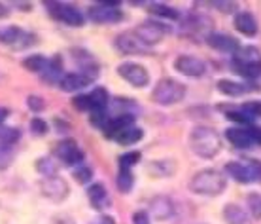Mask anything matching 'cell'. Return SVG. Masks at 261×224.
Segmentation results:
<instances>
[{"label": "cell", "instance_id": "cell-1", "mask_svg": "<svg viewBox=\"0 0 261 224\" xmlns=\"http://www.w3.org/2000/svg\"><path fill=\"white\" fill-rule=\"evenodd\" d=\"M190 146L197 156H201L204 160H212L222 150V139L212 127L197 125L190 135Z\"/></svg>", "mask_w": 261, "mask_h": 224}, {"label": "cell", "instance_id": "cell-2", "mask_svg": "<svg viewBox=\"0 0 261 224\" xmlns=\"http://www.w3.org/2000/svg\"><path fill=\"white\" fill-rule=\"evenodd\" d=\"M227 181L216 169H201L190 181V190L199 196H220L225 190Z\"/></svg>", "mask_w": 261, "mask_h": 224}, {"label": "cell", "instance_id": "cell-3", "mask_svg": "<svg viewBox=\"0 0 261 224\" xmlns=\"http://www.w3.org/2000/svg\"><path fill=\"white\" fill-rule=\"evenodd\" d=\"M233 69L244 78H259L261 76V53L254 46H244L233 55Z\"/></svg>", "mask_w": 261, "mask_h": 224}, {"label": "cell", "instance_id": "cell-4", "mask_svg": "<svg viewBox=\"0 0 261 224\" xmlns=\"http://www.w3.org/2000/svg\"><path fill=\"white\" fill-rule=\"evenodd\" d=\"M151 97L157 105L172 106L186 97V86L174 78H161L157 82V86L153 87Z\"/></svg>", "mask_w": 261, "mask_h": 224}, {"label": "cell", "instance_id": "cell-5", "mask_svg": "<svg viewBox=\"0 0 261 224\" xmlns=\"http://www.w3.org/2000/svg\"><path fill=\"white\" fill-rule=\"evenodd\" d=\"M225 173H227L233 181L241 183V185L261 183V162H257V160L229 162V164L225 165Z\"/></svg>", "mask_w": 261, "mask_h": 224}, {"label": "cell", "instance_id": "cell-6", "mask_svg": "<svg viewBox=\"0 0 261 224\" xmlns=\"http://www.w3.org/2000/svg\"><path fill=\"white\" fill-rule=\"evenodd\" d=\"M87 17L97 25H114L123 19V13L116 2H98L87 10Z\"/></svg>", "mask_w": 261, "mask_h": 224}, {"label": "cell", "instance_id": "cell-7", "mask_svg": "<svg viewBox=\"0 0 261 224\" xmlns=\"http://www.w3.org/2000/svg\"><path fill=\"white\" fill-rule=\"evenodd\" d=\"M49 8V13L57 21H63L65 25L70 27H82L84 25V15L78 8L70 6V4H65V2H47L46 4Z\"/></svg>", "mask_w": 261, "mask_h": 224}, {"label": "cell", "instance_id": "cell-8", "mask_svg": "<svg viewBox=\"0 0 261 224\" xmlns=\"http://www.w3.org/2000/svg\"><path fill=\"white\" fill-rule=\"evenodd\" d=\"M40 190L51 201H63V199L68 198L70 186H68V183L63 177L53 175V177H44L40 181Z\"/></svg>", "mask_w": 261, "mask_h": 224}, {"label": "cell", "instance_id": "cell-9", "mask_svg": "<svg viewBox=\"0 0 261 224\" xmlns=\"http://www.w3.org/2000/svg\"><path fill=\"white\" fill-rule=\"evenodd\" d=\"M169 31L170 29L167 25H163V23H157V21H146V23H142V25H138L137 29H135V34L142 40L146 46L151 48V46H155V44H159Z\"/></svg>", "mask_w": 261, "mask_h": 224}, {"label": "cell", "instance_id": "cell-10", "mask_svg": "<svg viewBox=\"0 0 261 224\" xmlns=\"http://www.w3.org/2000/svg\"><path fill=\"white\" fill-rule=\"evenodd\" d=\"M118 74L135 87H144L148 86V82H150L148 71L142 65H138V63H121L118 66Z\"/></svg>", "mask_w": 261, "mask_h": 224}, {"label": "cell", "instance_id": "cell-11", "mask_svg": "<svg viewBox=\"0 0 261 224\" xmlns=\"http://www.w3.org/2000/svg\"><path fill=\"white\" fill-rule=\"evenodd\" d=\"M55 156L65 165H82L84 162V152L80 150L78 143L72 139H65L55 146Z\"/></svg>", "mask_w": 261, "mask_h": 224}, {"label": "cell", "instance_id": "cell-12", "mask_svg": "<svg viewBox=\"0 0 261 224\" xmlns=\"http://www.w3.org/2000/svg\"><path fill=\"white\" fill-rule=\"evenodd\" d=\"M174 69L178 73H182L184 76H190V78H201L202 74L206 73V65L204 61L193 55H180L174 61Z\"/></svg>", "mask_w": 261, "mask_h": 224}, {"label": "cell", "instance_id": "cell-13", "mask_svg": "<svg viewBox=\"0 0 261 224\" xmlns=\"http://www.w3.org/2000/svg\"><path fill=\"white\" fill-rule=\"evenodd\" d=\"M116 48H118L121 53H129V55H140V53H148L150 48L144 44L142 40L138 38L135 31H125L116 38Z\"/></svg>", "mask_w": 261, "mask_h": 224}, {"label": "cell", "instance_id": "cell-14", "mask_svg": "<svg viewBox=\"0 0 261 224\" xmlns=\"http://www.w3.org/2000/svg\"><path fill=\"white\" fill-rule=\"evenodd\" d=\"M208 40V46L218 50V52L222 53H227V55H235L241 46H239V42H237L233 36H229V34H223V33H210L206 36Z\"/></svg>", "mask_w": 261, "mask_h": 224}, {"label": "cell", "instance_id": "cell-15", "mask_svg": "<svg viewBox=\"0 0 261 224\" xmlns=\"http://www.w3.org/2000/svg\"><path fill=\"white\" fill-rule=\"evenodd\" d=\"M91 82L93 80L89 78V76H85V74H82V73H68L61 78L59 87L63 89V92L72 93V92H80V89L87 87Z\"/></svg>", "mask_w": 261, "mask_h": 224}, {"label": "cell", "instance_id": "cell-16", "mask_svg": "<svg viewBox=\"0 0 261 224\" xmlns=\"http://www.w3.org/2000/svg\"><path fill=\"white\" fill-rule=\"evenodd\" d=\"M225 139H227L231 145L235 146V148H250V146L254 145V141H252V135H250V129L248 127H229L227 131H225Z\"/></svg>", "mask_w": 261, "mask_h": 224}, {"label": "cell", "instance_id": "cell-17", "mask_svg": "<svg viewBox=\"0 0 261 224\" xmlns=\"http://www.w3.org/2000/svg\"><path fill=\"white\" fill-rule=\"evenodd\" d=\"M74 61H76V63L80 65V69H82V71H78V73L89 76L91 80H95L98 76V65L91 53L76 50V52H74Z\"/></svg>", "mask_w": 261, "mask_h": 224}, {"label": "cell", "instance_id": "cell-18", "mask_svg": "<svg viewBox=\"0 0 261 224\" xmlns=\"http://www.w3.org/2000/svg\"><path fill=\"white\" fill-rule=\"evenodd\" d=\"M87 198H89V201H91L93 209H97V211H102V209H106V207L110 205L108 190H106L105 185H100V183L91 185V188L87 190Z\"/></svg>", "mask_w": 261, "mask_h": 224}, {"label": "cell", "instance_id": "cell-19", "mask_svg": "<svg viewBox=\"0 0 261 224\" xmlns=\"http://www.w3.org/2000/svg\"><path fill=\"white\" fill-rule=\"evenodd\" d=\"M150 207H151V215L157 220H165V218L172 217V213H174V205H172L170 198H167V196H157V198H153Z\"/></svg>", "mask_w": 261, "mask_h": 224}, {"label": "cell", "instance_id": "cell-20", "mask_svg": "<svg viewBox=\"0 0 261 224\" xmlns=\"http://www.w3.org/2000/svg\"><path fill=\"white\" fill-rule=\"evenodd\" d=\"M129 125H135V116L133 114H116V116H112L108 120V124L105 127V135L112 139L116 133L129 127Z\"/></svg>", "mask_w": 261, "mask_h": 224}, {"label": "cell", "instance_id": "cell-21", "mask_svg": "<svg viewBox=\"0 0 261 224\" xmlns=\"http://www.w3.org/2000/svg\"><path fill=\"white\" fill-rule=\"evenodd\" d=\"M223 218L227 224H252L250 215L237 204H229L223 207Z\"/></svg>", "mask_w": 261, "mask_h": 224}, {"label": "cell", "instance_id": "cell-22", "mask_svg": "<svg viewBox=\"0 0 261 224\" xmlns=\"http://www.w3.org/2000/svg\"><path fill=\"white\" fill-rule=\"evenodd\" d=\"M235 29L239 33L246 34V36H254L257 33V21L252 13L248 12H239L235 15Z\"/></svg>", "mask_w": 261, "mask_h": 224}, {"label": "cell", "instance_id": "cell-23", "mask_svg": "<svg viewBox=\"0 0 261 224\" xmlns=\"http://www.w3.org/2000/svg\"><path fill=\"white\" fill-rule=\"evenodd\" d=\"M218 92L223 93V95H227V97H239V95H244V93H248V92H255V89L246 87V84H242V82L223 78L218 82Z\"/></svg>", "mask_w": 261, "mask_h": 224}, {"label": "cell", "instance_id": "cell-24", "mask_svg": "<svg viewBox=\"0 0 261 224\" xmlns=\"http://www.w3.org/2000/svg\"><path fill=\"white\" fill-rule=\"evenodd\" d=\"M42 78L49 82V84L61 82V78H63V59H61V55H55L53 59H47V65L44 69Z\"/></svg>", "mask_w": 261, "mask_h": 224}, {"label": "cell", "instance_id": "cell-25", "mask_svg": "<svg viewBox=\"0 0 261 224\" xmlns=\"http://www.w3.org/2000/svg\"><path fill=\"white\" fill-rule=\"evenodd\" d=\"M142 137H144V131L140 129V127H137V125H129V127H125V129L116 133L112 139H114L116 143H119V145L127 146V145H135V143H138Z\"/></svg>", "mask_w": 261, "mask_h": 224}, {"label": "cell", "instance_id": "cell-26", "mask_svg": "<svg viewBox=\"0 0 261 224\" xmlns=\"http://www.w3.org/2000/svg\"><path fill=\"white\" fill-rule=\"evenodd\" d=\"M87 103H89V112L106 110V106H108V92H106L105 87H95L91 93H87Z\"/></svg>", "mask_w": 261, "mask_h": 224}, {"label": "cell", "instance_id": "cell-27", "mask_svg": "<svg viewBox=\"0 0 261 224\" xmlns=\"http://www.w3.org/2000/svg\"><path fill=\"white\" fill-rule=\"evenodd\" d=\"M210 25H212V19H208L206 15H201V13H193V15H190L188 17V21H186V27L188 29H193V31H197V33H206V36H208V31H210Z\"/></svg>", "mask_w": 261, "mask_h": 224}, {"label": "cell", "instance_id": "cell-28", "mask_svg": "<svg viewBox=\"0 0 261 224\" xmlns=\"http://www.w3.org/2000/svg\"><path fill=\"white\" fill-rule=\"evenodd\" d=\"M21 139V131L17 127H8V125H0V145L12 146Z\"/></svg>", "mask_w": 261, "mask_h": 224}, {"label": "cell", "instance_id": "cell-29", "mask_svg": "<svg viewBox=\"0 0 261 224\" xmlns=\"http://www.w3.org/2000/svg\"><path fill=\"white\" fill-rule=\"evenodd\" d=\"M47 65V59L44 55H29L27 59H23V66L31 73H44V69Z\"/></svg>", "mask_w": 261, "mask_h": 224}, {"label": "cell", "instance_id": "cell-30", "mask_svg": "<svg viewBox=\"0 0 261 224\" xmlns=\"http://www.w3.org/2000/svg\"><path fill=\"white\" fill-rule=\"evenodd\" d=\"M21 33H23V31H21L19 27H13V25L0 27V42L13 48V44H15V42H17V38L21 36Z\"/></svg>", "mask_w": 261, "mask_h": 224}, {"label": "cell", "instance_id": "cell-31", "mask_svg": "<svg viewBox=\"0 0 261 224\" xmlns=\"http://www.w3.org/2000/svg\"><path fill=\"white\" fill-rule=\"evenodd\" d=\"M150 12L153 13V15L163 17V19H170V21L180 19L178 10H174V8H170V6H165V4H150Z\"/></svg>", "mask_w": 261, "mask_h": 224}, {"label": "cell", "instance_id": "cell-32", "mask_svg": "<svg viewBox=\"0 0 261 224\" xmlns=\"http://www.w3.org/2000/svg\"><path fill=\"white\" fill-rule=\"evenodd\" d=\"M133 183H135V178H133V173H130V169H125V167H119V173H118V181H116V185H118V188L123 194H127V192H130V188H133Z\"/></svg>", "mask_w": 261, "mask_h": 224}, {"label": "cell", "instance_id": "cell-33", "mask_svg": "<svg viewBox=\"0 0 261 224\" xmlns=\"http://www.w3.org/2000/svg\"><path fill=\"white\" fill-rule=\"evenodd\" d=\"M36 169H38V173H42L44 177L57 175V164H55L51 158H40L38 162H36Z\"/></svg>", "mask_w": 261, "mask_h": 224}, {"label": "cell", "instance_id": "cell-34", "mask_svg": "<svg viewBox=\"0 0 261 224\" xmlns=\"http://www.w3.org/2000/svg\"><path fill=\"white\" fill-rule=\"evenodd\" d=\"M142 158V154L138 150H133V152H127L123 156H119V167H125V169H130L133 165H137Z\"/></svg>", "mask_w": 261, "mask_h": 224}, {"label": "cell", "instance_id": "cell-35", "mask_svg": "<svg viewBox=\"0 0 261 224\" xmlns=\"http://www.w3.org/2000/svg\"><path fill=\"white\" fill-rule=\"evenodd\" d=\"M248 118H261V101H248V103H244L242 106H239Z\"/></svg>", "mask_w": 261, "mask_h": 224}, {"label": "cell", "instance_id": "cell-36", "mask_svg": "<svg viewBox=\"0 0 261 224\" xmlns=\"http://www.w3.org/2000/svg\"><path fill=\"white\" fill-rule=\"evenodd\" d=\"M248 209L252 213V217L254 218H261V194H250L248 196Z\"/></svg>", "mask_w": 261, "mask_h": 224}, {"label": "cell", "instance_id": "cell-37", "mask_svg": "<svg viewBox=\"0 0 261 224\" xmlns=\"http://www.w3.org/2000/svg\"><path fill=\"white\" fill-rule=\"evenodd\" d=\"M225 116H227L229 120L237 122V124H241V125H248L250 122H252V118H248L241 108H229V110L225 112Z\"/></svg>", "mask_w": 261, "mask_h": 224}, {"label": "cell", "instance_id": "cell-38", "mask_svg": "<svg viewBox=\"0 0 261 224\" xmlns=\"http://www.w3.org/2000/svg\"><path fill=\"white\" fill-rule=\"evenodd\" d=\"M34 44H36V36L23 31V33H21V36L17 38V42L13 44V50H25V48L34 46Z\"/></svg>", "mask_w": 261, "mask_h": 224}, {"label": "cell", "instance_id": "cell-39", "mask_svg": "<svg viewBox=\"0 0 261 224\" xmlns=\"http://www.w3.org/2000/svg\"><path fill=\"white\" fill-rule=\"evenodd\" d=\"M12 160H13L12 146H2V145H0V171H4L6 167H10Z\"/></svg>", "mask_w": 261, "mask_h": 224}, {"label": "cell", "instance_id": "cell-40", "mask_svg": "<svg viewBox=\"0 0 261 224\" xmlns=\"http://www.w3.org/2000/svg\"><path fill=\"white\" fill-rule=\"evenodd\" d=\"M74 177H76L78 183L85 185V183H89V181H91L93 171L87 167V165H78V167H76V171H74Z\"/></svg>", "mask_w": 261, "mask_h": 224}, {"label": "cell", "instance_id": "cell-41", "mask_svg": "<svg viewBox=\"0 0 261 224\" xmlns=\"http://www.w3.org/2000/svg\"><path fill=\"white\" fill-rule=\"evenodd\" d=\"M31 131L34 133V135H46L47 133V124L44 122L42 118H33L31 120Z\"/></svg>", "mask_w": 261, "mask_h": 224}, {"label": "cell", "instance_id": "cell-42", "mask_svg": "<svg viewBox=\"0 0 261 224\" xmlns=\"http://www.w3.org/2000/svg\"><path fill=\"white\" fill-rule=\"evenodd\" d=\"M210 6L218 8V10L223 13H233L235 10H239V4H237V2H220V0H216V2L210 4Z\"/></svg>", "mask_w": 261, "mask_h": 224}, {"label": "cell", "instance_id": "cell-43", "mask_svg": "<svg viewBox=\"0 0 261 224\" xmlns=\"http://www.w3.org/2000/svg\"><path fill=\"white\" fill-rule=\"evenodd\" d=\"M27 105H29V108L34 112H40L44 106H46V103H44V99L42 97H38V95H31V97H27Z\"/></svg>", "mask_w": 261, "mask_h": 224}, {"label": "cell", "instance_id": "cell-44", "mask_svg": "<svg viewBox=\"0 0 261 224\" xmlns=\"http://www.w3.org/2000/svg\"><path fill=\"white\" fill-rule=\"evenodd\" d=\"M133 224H150L148 213H144V211L135 213V215H133Z\"/></svg>", "mask_w": 261, "mask_h": 224}, {"label": "cell", "instance_id": "cell-45", "mask_svg": "<svg viewBox=\"0 0 261 224\" xmlns=\"http://www.w3.org/2000/svg\"><path fill=\"white\" fill-rule=\"evenodd\" d=\"M250 135H252V141L254 145H261V127H255V125H248Z\"/></svg>", "mask_w": 261, "mask_h": 224}, {"label": "cell", "instance_id": "cell-46", "mask_svg": "<svg viewBox=\"0 0 261 224\" xmlns=\"http://www.w3.org/2000/svg\"><path fill=\"white\" fill-rule=\"evenodd\" d=\"M8 13H10V10H8L2 2H0V19H4V17H8Z\"/></svg>", "mask_w": 261, "mask_h": 224}, {"label": "cell", "instance_id": "cell-47", "mask_svg": "<svg viewBox=\"0 0 261 224\" xmlns=\"http://www.w3.org/2000/svg\"><path fill=\"white\" fill-rule=\"evenodd\" d=\"M6 116H8V110H6V108H2V106H0V124H2L4 120H6Z\"/></svg>", "mask_w": 261, "mask_h": 224}]
</instances>
